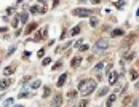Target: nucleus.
Returning <instances> with one entry per match:
<instances>
[{
    "label": "nucleus",
    "mask_w": 139,
    "mask_h": 107,
    "mask_svg": "<svg viewBox=\"0 0 139 107\" xmlns=\"http://www.w3.org/2000/svg\"><path fill=\"white\" fill-rule=\"evenodd\" d=\"M96 86H98V83L94 78H83L79 85V93L82 96H90L96 89Z\"/></svg>",
    "instance_id": "obj_1"
},
{
    "label": "nucleus",
    "mask_w": 139,
    "mask_h": 107,
    "mask_svg": "<svg viewBox=\"0 0 139 107\" xmlns=\"http://www.w3.org/2000/svg\"><path fill=\"white\" fill-rule=\"evenodd\" d=\"M107 48H109V40H107V38H99L96 42V45H94V50L96 51H104Z\"/></svg>",
    "instance_id": "obj_2"
},
{
    "label": "nucleus",
    "mask_w": 139,
    "mask_h": 107,
    "mask_svg": "<svg viewBox=\"0 0 139 107\" xmlns=\"http://www.w3.org/2000/svg\"><path fill=\"white\" fill-rule=\"evenodd\" d=\"M72 15L79 16V18H88V16L91 15V10H86V8H75V10H72Z\"/></svg>",
    "instance_id": "obj_3"
},
{
    "label": "nucleus",
    "mask_w": 139,
    "mask_h": 107,
    "mask_svg": "<svg viewBox=\"0 0 139 107\" xmlns=\"http://www.w3.org/2000/svg\"><path fill=\"white\" fill-rule=\"evenodd\" d=\"M117 82H118V74L115 70H109V85L114 86V85H117Z\"/></svg>",
    "instance_id": "obj_4"
},
{
    "label": "nucleus",
    "mask_w": 139,
    "mask_h": 107,
    "mask_svg": "<svg viewBox=\"0 0 139 107\" xmlns=\"http://www.w3.org/2000/svg\"><path fill=\"white\" fill-rule=\"evenodd\" d=\"M61 104H62V94H54L53 99H51V105L53 107H61Z\"/></svg>",
    "instance_id": "obj_5"
},
{
    "label": "nucleus",
    "mask_w": 139,
    "mask_h": 107,
    "mask_svg": "<svg viewBox=\"0 0 139 107\" xmlns=\"http://www.w3.org/2000/svg\"><path fill=\"white\" fill-rule=\"evenodd\" d=\"M10 86H11V80L8 78V77L0 82V91H3V89H7V88H10Z\"/></svg>",
    "instance_id": "obj_6"
},
{
    "label": "nucleus",
    "mask_w": 139,
    "mask_h": 107,
    "mask_svg": "<svg viewBox=\"0 0 139 107\" xmlns=\"http://www.w3.org/2000/svg\"><path fill=\"white\" fill-rule=\"evenodd\" d=\"M117 101V96L114 94V93H112V94L109 96V97H107V102H106V107H112V105H114V102Z\"/></svg>",
    "instance_id": "obj_7"
},
{
    "label": "nucleus",
    "mask_w": 139,
    "mask_h": 107,
    "mask_svg": "<svg viewBox=\"0 0 139 107\" xmlns=\"http://www.w3.org/2000/svg\"><path fill=\"white\" fill-rule=\"evenodd\" d=\"M46 31H48V29L43 27L42 31H40V34H37V35L34 37V40H42V38H45V37H46Z\"/></svg>",
    "instance_id": "obj_8"
},
{
    "label": "nucleus",
    "mask_w": 139,
    "mask_h": 107,
    "mask_svg": "<svg viewBox=\"0 0 139 107\" xmlns=\"http://www.w3.org/2000/svg\"><path fill=\"white\" fill-rule=\"evenodd\" d=\"M66 80H67V74H62V75H61L59 78H58V83H56V85H58L59 88H61V86H64V83H66Z\"/></svg>",
    "instance_id": "obj_9"
},
{
    "label": "nucleus",
    "mask_w": 139,
    "mask_h": 107,
    "mask_svg": "<svg viewBox=\"0 0 139 107\" xmlns=\"http://www.w3.org/2000/svg\"><path fill=\"white\" fill-rule=\"evenodd\" d=\"M45 11H46L45 8H38V5L30 7V13H34V15H37V13H45Z\"/></svg>",
    "instance_id": "obj_10"
},
{
    "label": "nucleus",
    "mask_w": 139,
    "mask_h": 107,
    "mask_svg": "<svg viewBox=\"0 0 139 107\" xmlns=\"http://www.w3.org/2000/svg\"><path fill=\"white\" fill-rule=\"evenodd\" d=\"M123 34H125L123 29H114V31L110 32V37H114V38H115V37H121Z\"/></svg>",
    "instance_id": "obj_11"
},
{
    "label": "nucleus",
    "mask_w": 139,
    "mask_h": 107,
    "mask_svg": "<svg viewBox=\"0 0 139 107\" xmlns=\"http://www.w3.org/2000/svg\"><path fill=\"white\" fill-rule=\"evenodd\" d=\"M13 72H15V66H7L5 70H3V74H5V77H10Z\"/></svg>",
    "instance_id": "obj_12"
},
{
    "label": "nucleus",
    "mask_w": 139,
    "mask_h": 107,
    "mask_svg": "<svg viewBox=\"0 0 139 107\" xmlns=\"http://www.w3.org/2000/svg\"><path fill=\"white\" fill-rule=\"evenodd\" d=\"M35 27H37V23H30L27 27H26V35H27V34H32V31H35Z\"/></svg>",
    "instance_id": "obj_13"
},
{
    "label": "nucleus",
    "mask_w": 139,
    "mask_h": 107,
    "mask_svg": "<svg viewBox=\"0 0 139 107\" xmlns=\"http://www.w3.org/2000/svg\"><path fill=\"white\" fill-rule=\"evenodd\" d=\"M19 19H21V23H27V21H29V13L27 11H23V13H21V15H19Z\"/></svg>",
    "instance_id": "obj_14"
},
{
    "label": "nucleus",
    "mask_w": 139,
    "mask_h": 107,
    "mask_svg": "<svg viewBox=\"0 0 139 107\" xmlns=\"http://www.w3.org/2000/svg\"><path fill=\"white\" fill-rule=\"evenodd\" d=\"M80 62H82V58H80V56H77V58H74V59H72L71 66H72V67H79V66H80Z\"/></svg>",
    "instance_id": "obj_15"
},
{
    "label": "nucleus",
    "mask_w": 139,
    "mask_h": 107,
    "mask_svg": "<svg viewBox=\"0 0 139 107\" xmlns=\"http://www.w3.org/2000/svg\"><path fill=\"white\" fill-rule=\"evenodd\" d=\"M137 77H139V72L136 69H131L129 70V78L131 80H137Z\"/></svg>",
    "instance_id": "obj_16"
},
{
    "label": "nucleus",
    "mask_w": 139,
    "mask_h": 107,
    "mask_svg": "<svg viewBox=\"0 0 139 107\" xmlns=\"http://www.w3.org/2000/svg\"><path fill=\"white\" fill-rule=\"evenodd\" d=\"M133 58H134V53H133V51H129V53H125V54H123V61H133Z\"/></svg>",
    "instance_id": "obj_17"
},
{
    "label": "nucleus",
    "mask_w": 139,
    "mask_h": 107,
    "mask_svg": "<svg viewBox=\"0 0 139 107\" xmlns=\"http://www.w3.org/2000/svg\"><path fill=\"white\" fill-rule=\"evenodd\" d=\"M69 34H71V35H72V37H75V35H79V34H80V26H75V27H72V31H71V32H69Z\"/></svg>",
    "instance_id": "obj_18"
},
{
    "label": "nucleus",
    "mask_w": 139,
    "mask_h": 107,
    "mask_svg": "<svg viewBox=\"0 0 139 107\" xmlns=\"http://www.w3.org/2000/svg\"><path fill=\"white\" fill-rule=\"evenodd\" d=\"M123 89H125V85H118V86H117V89L114 91V94H115L117 97H118V96L121 94V91H123Z\"/></svg>",
    "instance_id": "obj_19"
},
{
    "label": "nucleus",
    "mask_w": 139,
    "mask_h": 107,
    "mask_svg": "<svg viewBox=\"0 0 139 107\" xmlns=\"http://www.w3.org/2000/svg\"><path fill=\"white\" fill-rule=\"evenodd\" d=\"M102 69H104V62L101 61V62H98L96 66H94V69H93V70H94V72H101Z\"/></svg>",
    "instance_id": "obj_20"
},
{
    "label": "nucleus",
    "mask_w": 139,
    "mask_h": 107,
    "mask_svg": "<svg viewBox=\"0 0 139 107\" xmlns=\"http://www.w3.org/2000/svg\"><path fill=\"white\" fill-rule=\"evenodd\" d=\"M107 91H109V88H101V89L98 91V96H99V97L106 96V94H107Z\"/></svg>",
    "instance_id": "obj_21"
},
{
    "label": "nucleus",
    "mask_w": 139,
    "mask_h": 107,
    "mask_svg": "<svg viewBox=\"0 0 139 107\" xmlns=\"http://www.w3.org/2000/svg\"><path fill=\"white\" fill-rule=\"evenodd\" d=\"M40 85H42V82H40V80H34V82H32V85H30V88H32V89H37L38 86H40Z\"/></svg>",
    "instance_id": "obj_22"
},
{
    "label": "nucleus",
    "mask_w": 139,
    "mask_h": 107,
    "mask_svg": "<svg viewBox=\"0 0 139 107\" xmlns=\"http://www.w3.org/2000/svg\"><path fill=\"white\" fill-rule=\"evenodd\" d=\"M88 104H90L88 99H82V101L79 102V105H77V107H88Z\"/></svg>",
    "instance_id": "obj_23"
},
{
    "label": "nucleus",
    "mask_w": 139,
    "mask_h": 107,
    "mask_svg": "<svg viewBox=\"0 0 139 107\" xmlns=\"http://www.w3.org/2000/svg\"><path fill=\"white\" fill-rule=\"evenodd\" d=\"M115 7L118 8V10H121V8L125 7V2H123V0H117V2H115Z\"/></svg>",
    "instance_id": "obj_24"
},
{
    "label": "nucleus",
    "mask_w": 139,
    "mask_h": 107,
    "mask_svg": "<svg viewBox=\"0 0 139 107\" xmlns=\"http://www.w3.org/2000/svg\"><path fill=\"white\" fill-rule=\"evenodd\" d=\"M75 94H77V91H75V89H71V91L67 93V97H69V99H72V97L75 96Z\"/></svg>",
    "instance_id": "obj_25"
},
{
    "label": "nucleus",
    "mask_w": 139,
    "mask_h": 107,
    "mask_svg": "<svg viewBox=\"0 0 139 107\" xmlns=\"http://www.w3.org/2000/svg\"><path fill=\"white\" fill-rule=\"evenodd\" d=\"M61 66H62V61H58V62H56L53 67H51V70H56V69H59Z\"/></svg>",
    "instance_id": "obj_26"
},
{
    "label": "nucleus",
    "mask_w": 139,
    "mask_h": 107,
    "mask_svg": "<svg viewBox=\"0 0 139 107\" xmlns=\"http://www.w3.org/2000/svg\"><path fill=\"white\" fill-rule=\"evenodd\" d=\"M18 97H21V99H24V97H29V93H27V91H21Z\"/></svg>",
    "instance_id": "obj_27"
},
{
    "label": "nucleus",
    "mask_w": 139,
    "mask_h": 107,
    "mask_svg": "<svg viewBox=\"0 0 139 107\" xmlns=\"http://www.w3.org/2000/svg\"><path fill=\"white\" fill-rule=\"evenodd\" d=\"M50 62H51V58H45V59L42 61V64H43V66H48Z\"/></svg>",
    "instance_id": "obj_28"
},
{
    "label": "nucleus",
    "mask_w": 139,
    "mask_h": 107,
    "mask_svg": "<svg viewBox=\"0 0 139 107\" xmlns=\"http://www.w3.org/2000/svg\"><path fill=\"white\" fill-rule=\"evenodd\" d=\"M48 96H50V88L46 86V88H45V91H43V97H48Z\"/></svg>",
    "instance_id": "obj_29"
},
{
    "label": "nucleus",
    "mask_w": 139,
    "mask_h": 107,
    "mask_svg": "<svg viewBox=\"0 0 139 107\" xmlns=\"http://www.w3.org/2000/svg\"><path fill=\"white\" fill-rule=\"evenodd\" d=\"M43 54H45V48H42V50H38V53H37V56H38V58H43Z\"/></svg>",
    "instance_id": "obj_30"
},
{
    "label": "nucleus",
    "mask_w": 139,
    "mask_h": 107,
    "mask_svg": "<svg viewBox=\"0 0 139 107\" xmlns=\"http://www.w3.org/2000/svg\"><path fill=\"white\" fill-rule=\"evenodd\" d=\"M79 48H80V51H86V50L90 48V46H88V45H80Z\"/></svg>",
    "instance_id": "obj_31"
},
{
    "label": "nucleus",
    "mask_w": 139,
    "mask_h": 107,
    "mask_svg": "<svg viewBox=\"0 0 139 107\" xmlns=\"http://www.w3.org/2000/svg\"><path fill=\"white\" fill-rule=\"evenodd\" d=\"M30 56V51H24V53H23V58L26 59V58H29Z\"/></svg>",
    "instance_id": "obj_32"
},
{
    "label": "nucleus",
    "mask_w": 139,
    "mask_h": 107,
    "mask_svg": "<svg viewBox=\"0 0 139 107\" xmlns=\"http://www.w3.org/2000/svg\"><path fill=\"white\" fill-rule=\"evenodd\" d=\"M10 104H13V97H10V99L5 101V105H10Z\"/></svg>",
    "instance_id": "obj_33"
},
{
    "label": "nucleus",
    "mask_w": 139,
    "mask_h": 107,
    "mask_svg": "<svg viewBox=\"0 0 139 107\" xmlns=\"http://www.w3.org/2000/svg\"><path fill=\"white\" fill-rule=\"evenodd\" d=\"M15 50H16V46H11L10 50H8V54H11V53H15Z\"/></svg>",
    "instance_id": "obj_34"
},
{
    "label": "nucleus",
    "mask_w": 139,
    "mask_h": 107,
    "mask_svg": "<svg viewBox=\"0 0 139 107\" xmlns=\"http://www.w3.org/2000/svg\"><path fill=\"white\" fill-rule=\"evenodd\" d=\"M91 26H98V21L96 19H91Z\"/></svg>",
    "instance_id": "obj_35"
},
{
    "label": "nucleus",
    "mask_w": 139,
    "mask_h": 107,
    "mask_svg": "<svg viewBox=\"0 0 139 107\" xmlns=\"http://www.w3.org/2000/svg\"><path fill=\"white\" fill-rule=\"evenodd\" d=\"M58 3H59V0H53V7H56Z\"/></svg>",
    "instance_id": "obj_36"
},
{
    "label": "nucleus",
    "mask_w": 139,
    "mask_h": 107,
    "mask_svg": "<svg viewBox=\"0 0 139 107\" xmlns=\"http://www.w3.org/2000/svg\"><path fill=\"white\" fill-rule=\"evenodd\" d=\"M7 31V27H0V32H5Z\"/></svg>",
    "instance_id": "obj_37"
},
{
    "label": "nucleus",
    "mask_w": 139,
    "mask_h": 107,
    "mask_svg": "<svg viewBox=\"0 0 139 107\" xmlns=\"http://www.w3.org/2000/svg\"><path fill=\"white\" fill-rule=\"evenodd\" d=\"M134 86H136V89H139V82H137L136 85H134Z\"/></svg>",
    "instance_id": "obj_38"
},
{
    "label": "nucleus",
    "mask_w": 139,
    "mask_h": 107,
    "mask_svg": "<svg viewBox=\"0 0 139 107\" xmlns=\"http://www.w3.org/2000/svg\"><path fill=\"white\" fill-rule=\"evenodd\" d=\"M99 2H101V0H93V3H99Z\"/></svg>",
    "instance_id": "obj_39"
},
{
    "label": "nucleus",
    "mask_w": 139,
    "mask_h": 107,
    "mask_svg": "<svg viewBox=\"0 0 139 107\" xmlns=\"http://www.w3.org/2000/svg\"><path fill=\"white\" fill-rule=\"evenodd\" d=\"M136 16H139V8H137V11H136Z\"/></svg>",
    "instance_id": "obj_40"
},
{
    "label": "nucleus",
    "mask_w": 139,
    "mask_h": 107,
    "mask_svg": "<svg viewBox=\"0 0 139 107\" xmlns=\"http://www.w3.org/2000/svg\"><path fill=\"white\" fill-rule=\"evenodd\" d=\"M15 107H23V105H21V104H18V105H15Z\"/></svg>",
    "instance_id": "obj_41"
},
{
    "label": "nucleus",
    "mask_w": 139,
    "mask_h": 107,
    "mask_svg": "<svg viewBox=\"0 0 139 107\" xmlns=\"http://www.w3.org/2000/svg\"><path fill=\"white\" fill-rule=\"evenodd\" d=\"M137 66H139V61H137Z\"/></svg>",
    "instance_id": "obj_42"
},
{
    "label": "nucleus",
    "mask_w": 139,
    "mask_h": 107,
    "mask_svg": "<svg viewBox=\"0 0 139 107\" xmlns=\"http://www.w3.org/2000/svg\"><path fill=\"white\" fill-rule=\"evenodd\" d=\"M80 2H83V0H80Z\"/></svg>",
    "instance_id": "obj_43"
},
{
    "label": "nucleus",
    "mask_w": 139,
    "mask_h": 107,
    "mask_svg": "<svg viewBox=\"0 0 139 107\" xmlns=\"http://www.w3.org/2000/svg\"><path fill=\"white\" fill-rule=\"evenodd\" d=\"M137 105H139V104H137Z\"/></svg>",
    "instance_id": "obj_44"
}]
</instances>
